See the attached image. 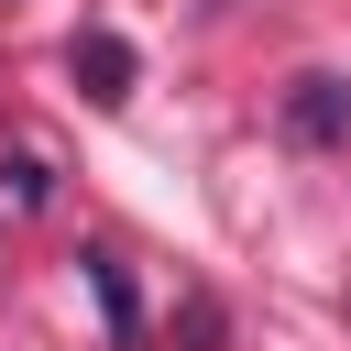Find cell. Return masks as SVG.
I'll list each match as a JSON object with an SVG mask.
<instances>
[{"instance_id":"obj_2","label":"cell","mask_w":351,"mask_h":351,"mask_svg":"<svg viewBox=\"0 0 351 351\" xmlns=\"http://www.w3.org/2000/svg\"><path fill=\"white\" fill-rule=\"evenodd\" d=\"M285 143H307V154L351 143V77H296L285 88Z\"/></svg>"},{"instance_id":"obj_3","label":"cell","mask_w":351,"mask_h":351,"mask_svg":"<svg viewBox=\"0 0 351 351\" xmlns=\"http://www.w3.org/2000/svg\"><path fill=\"white\" fill-rule=\"evenodd\" d=\"M88 263V285H99V307H110V340H132L143 329V307H132V274H121V252H77Z\"/></svg>"},{"instance_id":"obj_1","label":"cell","mask_w":351,"mask_h":351,"mask_svg":"<svg viewBox=\"0 0 351 351\" xmlns=\"http://www.w3.org/2000/svg\"><path fill=\"white\" fill-rule=\"evenodd\" d=\"M66 66H77V88H88V99H99V110H121V99H132V88H143V55H132V44H121V33H110V22H88V33H77V44H66Z\"/></svg>"},{"instance_id":"obj_4","label":"cell","mask_w":351,"mask_h":351,"mask_svg":"<svg viewBox=\"0 0 351 351\" xmlns=\"http://www.w3.org/2000/svg\"><path fill=\"white\" fill-rule=\"evenodd\" d=\"M11 197L44 208V197H55V165H44V154H11Z\"/></svg>"}]
</instances>
